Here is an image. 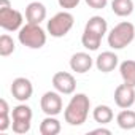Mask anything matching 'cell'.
<instances>
[{
  "mask_svg": "<svg viewBox=\"0 0 135 135\" xmlns=\"http://www.w3.org/2000/svg\"><path fill=\"white\" fill-rule=\"evenodd\" d=\"M89 110H91L89 97L83 92H78L70 99L69 105L65 107L64 119L70 126H81V124L86 122V119L89 116Z\"/></svg>",
  "mask_w": 135,
  "mask_h": 135,
  "instance_id": "cell-1",
  "label": "cell"
},
{
  "mask_svg": "<svg viewBox=\"0 0 135 135\" xmlns=\"http://www.w3.org/2000/svg\"><path fill=\"white\" fill-rule=\"evenodd\" d=\"M18 40L22 46H27L30 49H40L46 45V32L40 24H30L27 22L18 30Z\"/></svg>",
  "mask_w": 135,
  "mask_h": 135,
  "instance_id": "cell-2",
  "label": "cell"
},
{
  "mask_svg": "<svg viewBox=\"0 0 135 135\" xmlns=\"http://www.w3.org/2000/svg\"><path fill=\"white\" fill-rule=\"evenodd\" d=\"M135 40V26L129 21L116 24L108 33V46L111 49H124Z\"/></svg>",
  "mask_w": 135,
  "mask_h": 135,
  "instance_id": "cell-3",
  "label": "cell"
},
{
  "mask_svg": "<svg viewBox=\"0 0 135 135\" xmlns=\"http://www.w3.org/2000/svg\"><path fill=\"white\" fill-rule=\"evenodd\" d=\"M73 24H75L73 15H72L70 11L64 10V11L56 13V15L48 21L46 29H48V33H49L51 37H54V38H62V37H65L67 33L72 30Z\"/></svg>",
  "mask_w": 135,
  "mask_h": 135,
  "instance_id": "cell-4",
  "label": "cell"
},
{
  "mask_svg": "<svg viewBox=\"0 0 135 135\" xmlns=\"http://www.w3.org/2000/svg\"><path fill=\"white\" fill-rule=\"evenodd\" d=\"M32 108L29 105H26L24 102H21L19 105H16L11 110V129L15 133H27L32 127Z\"/></svg>",
  "mask_w": 135,
  "mask_h": 135,
  "instance_id": "cell-5",
  "label": "cell"
},
{
  "mask_svg": "<svg viewBox=\"0 0 135 135\" xmlns=\"http://www.w3.org/2000/svg\"><path fill=\"white\" fill-rule=\"evenodd\" d=\"M24 16L21 11L15 10L13 7L0 8V27L7 32H16L22 27Z\"/></svg>",
  "mask_w": 135,
  "mask_h": 135,
  "instance_id": "cell-6",
  "label": "cell"
},
{
  "mask_svg": "<svg viewBox=\"0 0 135 135\" xmlns=\"http://www.w3.org/2000/svg\"><path fill=\"white\" fill-rule=\"evenodd\" d=\"M62 94L57 92V91H48L41 95L40 99V107H41V111L46 114V116H57L62 113V108H64V102H62Z\"/></svg>",
  "mask_w": 135,
  "mask_h": 135,
  "instance_id": "cell-7",
  "label": "cell"
},
{
  "mask_svg": "<svg viewBox=\"0 0 135 135\" xmlns=\"http://www.w3.org/2000/svg\"><path fill=\"white\" fill-rule=\"evenodd\" d=\"M52 88L64 95H70L76 89V80L69 72H57L52 76Z\"/></svg>",
  "mask_w": 135,
  "mask_h": 135,
  "instance_id": "cell-8",
  "label": "cell"
},
{
  "mask_svg": "<svg viewBox=\"0 0 135 135\" xmlns=\"http://www.w3.org/2000/svg\"><path fill=\"white\" fill-rule=\"evenodd\" d=\"M11 94H13V99H16L18 102H27L33 94L32 81L24 76L15 78L11 83Z\"/></svg>",
  "mask_w": 135,
  "mask_h": 135,
  "instance_id": "cell-9",
  "label": "cell"
},
{
  "mask_svg": "<svg viewBox=\"0 0 135 135\" xmlns=\"http://www.w3.org/2000/svg\"><path fill=\"white\" fill-rule=\"evenodd\" d=\"M114 103L119 108H130L135 103V88L122 83L114 89Z\"/></svg>",
  "mask_w": 135,
  "mask_h": 135,
  "instance_id": "cell-10",
  "label": "cell"
},
{
  "mask_svg": "<svg viewBox=\"0 0 135 135\" xmlns=\"http://www.w3.org/2000/svg\"><path fill=\"white\" fill-rule=\"evenodd\" d=\"M94 65V59L88 54V52H75L72 57H70V69L72 72H76V73H88Z\"/></svg>",
  "mask_w": 135,
  "mask_h": 135,
  "instance_id": "cell-11",
  "label": "cell"
},
{
  "mask_svg": "<svg viewBox=\"0 0 135 135\" xmlns=\"http://www.w3.org/2000/svg\"><path fill=\"white\" fill-rule=\"evenodd\" d=\"M118 64H119V57L113 51H103L95 59V67H97V70L102 72V73L113 72L118 67Z\"/></svg>",
  "mask_w": 135,
  "mask_h": 135,
  "instance_id": "cell-12",
  "label": "cell"
},
{
  "mask_svg": "<svg viewBox=\"0 0 135 135\" xmlns=\"http://www.w3.org/2000/svg\"><path fill=\"white\" fill-rule=\"evenodd\" d=\"M46 7L41 2H30L26 7V19L30 24H41L46 19Z\"/></svg>",
  "mask_w": 135,
  "mask_h": 135,
  "instance_id": "cell-13",
  "label": "cell"
},
{
  "mask_svg": "<svg viewBox=\"0 0 135 135\" xmlns=\"http://www.w3.org/2000/svg\"><path fill=\"white\" fill-rule=\"evenodd\" d=\"M60 130H62V126L56 116H46L40 122V133L41 135H57Z\"/></svg>",
  "mask_w": 135,
  "mask_h": 135,
  "instance_id": "cell-14",
  "label": "cell"
},
{
  "mask_svg": "<svg viewBox=\"0 0 135 135\" xmlns=\"http://www.w3.org/2000/svg\"><path fill=\"white\" fill-rule=\"evenodd\" d=\"M119 73H121V78H122L124 83H127V84L135 88V60L127 59V60L121 62Z\"/></svg>",
  "mask_w": 135,
  "mask_h": 135,
  "instance_id": "cell-15",
  "label": "cell"
},
{
  "mask_svg": "<svg viewBox=\"0 0 135 135\" xmlns=\"http://www.w3.org/2000/svg\"><path fill=\"white\" fill-rule=\"evenodd\" d=\"M92 118H94L95 122H99V124L103 126V124H108V122L113 121L114 113H113L111 107H108V105H97L92 110Z\"/></svg>",
  "mask_w": 135,
  "mask_h": 135,
  "instance_id": "cell-16",
  "label": "cell"
},
{
  "mask_svg": "<svg viewBox=\"0 0 135 135\" xmlns=\"http://www.w3.org/2000/svg\"><path fill=\"white\" fill-rule=\"evenodd\" d=\"M84 29L97 33L100 37H103L107 33V30H108V24H107V19L105 18H102V16H92V18L88 19Z\"/></svg>",
  "mask_w": 135,
  "mask_h": 135,
  "instance_id": "cell-17",
  "label": "cell"
},
{
  "mask_svg": "<svg viewBox=\"0 0 135 135\" xmlns=\"http://www.w3.org/2000/svg\"><path fill=\"white\" fill-rule=\"evenodd\" d=\"M116 122L124 130L135 129V111L129 108H122V111H119V114L116 116Z\"/></svg>",
  "mask_w": 135,
  "mask_h": 135,
  "instance_id": "cell-18",
  "label": "cell"
},
{
  "mask_svg": "<svg viewBox=\"0 0 135 135\" xmlns=\"http://www.w3.org/2000/svg\"><path fill=\"white\" fill-rule=\"evenodd\" d=\"M111 10L119 18L130 16L133 13V0H113L111 2Z\"/></svg>",
  "mask_w": 135,
  "mask_h": 135,
  "instance_id": "cell-19",
  "label": "cell"
},
{
  "mask_svg": "<svg viewBox=\"0 0 135 135\" xmlns=\"http://www.w3.org/2000/svg\"><path fill=\"white\" fill-rule=\"evenodd\" d=\"M11 110L8 107V102L5 99L0 100V132H7L11 127Z\"/></svg>",
  "mask_w": 135,
  "mask_h": 135,
  "instance_id": "cell-20",
  "label": "cell"
},
{
  "mask_svg": "<svg viewBox=\"0 0 135 135\" xmlns=\"http://www.w3.org/2000/svg\"><path fill=\"white\" fill-rule=\"evenodd\" d=\"M102 38H103V37H100V35H97V33H94V32L84 29V32H83V35H81V43H83V46H84L86 49H89V51H97L99 46H100V43H102Z\"/></svg>",
  "mask_w": 135,
  "mask_h": 135,
  "instance_id": "cell-21",
  "label": "cell"
},
{
  "mask_svg": "<svg viewBox=\"0 0 135 135\" xmlns=\"http://www.w3.org/2000/svg\"><path fill=\"white\" fill-rule=\"evenodd\" d=\"M16 49V45H15V40L8 35V33H3L0 37V56L2 57H8L15 52Z\"/></svg>",
  "mask_w": 135,
  "mask_h": 135,
  "instance_id": "cell-22",
  "label": "cell"
},
{
  "mask_svg": "<svg viewBox=\"0 0 135 135\" xmlns=\"http://www.w3.org/2000/svg\"><path fill=\"white\" fill-rule=\"evenodd\" d=\"M80 2H81V0H57L59 7H60V8H64V10H67V11L76 8V7L80 5Z\"/></svg>",
  "mask_w": 135,
  "mask_h": 135,
  "instance_id": "cell-23",
  "label": "cell"
},
{
  "mask_svg": "<svg viewBox=\"0 0 135 135\" xmlns=\"http://www.w3.org/2000/svg\"><path fill=\"white\" fill-rule=\"evenodd\" d=\"M88 3V7H91L92 10H103L108 5V0H84Z\"/></svg>",
  "mask_w": 135,
  "mask_h": 135,
  "instance_id": "cell-24",
  "label": "cell"
},
{
  "mask_svg": "<svg viewBox=\"0 0 135 135\" xmlns=\"http://www.w3.org/2000/svg\"><path fill=\"white\" fill-rule=\"evenodd\" d=\"M91 133H105V135H110L111 130L110 129H105V127H99V129H94Z\"/></svg>",
  "mask_w": 135,
  "mask_h": 135,
  "instance_id": "cell-25",
  "label": "cell"
},
{
  "mask_svg": "<svg viewBox=\"0 0 135 135\" xmlns=\"http://www.w3.org/2000/svg\"><path fill=\"white\" fill-rule=\"evenodd\" d=\"M8 7H11L10 0H0V8H8Z\"/></svg>",
  "mask_w": 135,
  "mask_h": 135,
  "instance_id": "cell-26",
  "label": "cell"
}]
</instances>
